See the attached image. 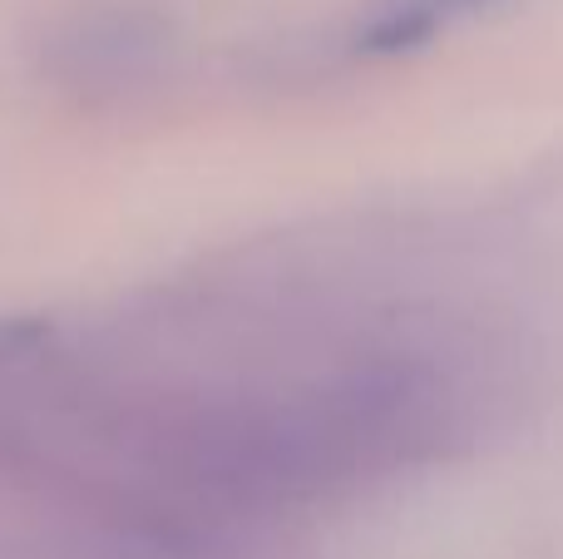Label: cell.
<instances>
[{"mask_svg":"<svg viewBox=\"0 0 563 559\" xmlns=\"http://www.w3.org/2000/svg\"><path fill=\"white\" fill-rule=\"evenodd\" d=\"M174 45V25L144 0H104L85 6L49 40V69L85 95H124L148 79Z\"/></svg>","mask_w":563,"mask_h":559,"instance_id":"obj_1","label":"cell"},{"mask_svg":"<svg viewBox=\"0 0 563 559\" xmlns=\"http://www.w3.org/2000/svg\"><path fill=\"white\" fill-rule=\"evenodd\" d=\"M489 6L499 0H371V10L356 20V45L371 55H400Z\"/></svg>","mask_w":563,"mask_h":559,"instance_id":"obj_2","label":"cell"}]
</instances>
